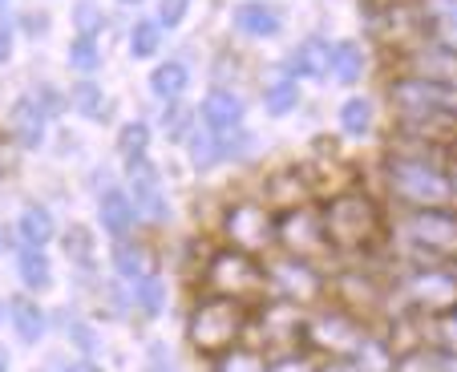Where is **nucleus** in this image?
<instances>
[{
  "instance_id": "f257e3e1",
  "label": "nucleus",
  "mask_w": 457,
  "mask_h": 372,
  "mask_svg": "<svg viewBox=\"0 0 457 372\" xmlns=\"http://www.w3.org/2000/svg\"><path fill=\"white\" fill-rule=\"evenodd\" d=\"M385 182H388V194L397 203H405L409 211L449 207L453 203L449 170H441L437 158L421 154V150H393L385 158Z\"/></svg>"
},
{
  "instance_id": "f03ea898",
  "label": "nucleus",
  "mask_w": 457,
  "mask_h": 372,
  "mask_svg": "<svg viewBox=\"0 0 457 372\" xmlns=\"http://www.w3.org/2000/svg\"><path fill=\"white\" fill-rule=\"evenodd\" d=\"M324 215V235H328V247L337 255H361L372 252L385 235V215L380 207L369 199L364 191H340L328 199V207L320 211Z\"/></svg>"
},
{
  "instance_id": "7ed1b4c3",
  "label": "nucleus",
  "mask_w": 457,
  "mask_h": 372,
  "mask_svg": "<svg viewBox=\"0 0 457 372\" xmlns=\"http://www.w3.org/2000/svg\"><path fill=\"white\" fill-rule=\"evenodd\" d=\"M401 255L409 263H457V211L453 207H417L405 211L393 227Z\"/></svg>"
},
{
  "instance_id": "20e7f679",
  "label": "nucleus",
  "mask_w": 457,
  "mask_h": 372,
  "mask_svg": "<svg viewBox=\"0 0 457 372\" xmlns=\"http://www.w3.org/2000/svg\"><path fill=\"white\" fill-rule=\"evenodd\" d=\"M247 324H251L247 303L203 292L199 300H195V308H190V316H187V340H190L195 352H203V356L215 360V356H223V352H231V348L243 344Z\"/></svg>"
},
{
  "instance_id": "39448f33",
  "label": "nucleus",
  "mask_w": 457,
  "mask_h": 372,
  "mask_svg": "<svg viewBox=\"0 0 457 372\" xmlns=\"http://www.w3.org/2000/svg\"><path fill=\"white\" fill-rule=\"evenodd\" d=\"M203 287L211 295H227V300L251 303L268 292V263H259L255 255L235 252V247H219L211 252L207 268H203Z\"/></svg>"
},
{
  "instance_id": "423d86ee",
  "label": "nucleus",
  "mask_w": 457,
  "mask_h": 372,
  "mask_svg": "<svg viewBox=\"0 0 457 372\" xmlns=\"http://www.w3.org/2000/svg\"><path fill=\"white\" fill-rule=\"evenodd\" d=\"M397 292L405 312L417 316L457 312V268H449V263H409Z\"/></svg>"
},
{
  "instance_id": "0eeeda50",
  "label": "nucleus",
  "mask_w": 457,
  "mask_h": 372,
  "mask_svg": "<svg viewBox=\"0 0 457 372\" xmlns=\"http://www.w3.org/2000/svg\"><path fill=\"white\" fill-rule=\"evenodd\" d=\"M369 340V328H364L361 316L345 312L340 303L332 308H320V312H308V336H303V348L308 352H320L328 360H353L356 348Z\"/></svg>"
},
{
  "instance_id": "6e6552de",
  "label": "nucleus",
  "mask_w": 457,
  "mask_h": 372,
  "mask_svg": "<svg viewBox=\"0 0 457 372\" xmlns=\"http://www.w3.org/2000/svg\"><path fill=\"white\" fill-rule=\"evenodd\" d=\"M276 211L268 207V203H231V207L223 211V239L227 247H235V252H247V255H263L276 247Z\"/></svg>"
},
{
  "instance_id": "1a4fd4ad",
  "label": "nucleus",
  "mask_w": 457,
  "mask_h": 372,
  "mask_svg": "<svg viewBox=\"0 0 457 372\" xmlns=\"http://www.w3.org/2000/svg\"><path fill=\"white\" fill-rule=\"evenodd\" d=\"M251 324L259 328V340L251 348H259L268 360L300 352L303 336H308V312L292 300H276V303H268V308H259V316Z\"/></svg>"
},
{
  "instance_id": "9d476101",
  "label": "nucleus",
  "mask_w": 457,
  "mask_h": 372,
  "mask_svg": "<svg viewBox=\"0 0 457 372\" xmlns=\"http://www.w3.org/2000/svg\"><path fill=\"white\" fill-rule=\"evenodd\" d=\"M276 247H284V255L316 263V255H328V235H324V215L316 207H295L287 215H279L276 223Z\"/></svg>"
},
{
  "instance_id": "9b49d317",
  "label": "nucleus",
  "mask_w": 457,
  "mask_h": 372,
  "mask_svg": "<svg viewBox=\"0 0 457 372\" xmlns=\"http://www.w3.org/2000/svg\"><path fill=\"white\" fill-rule=\"evenodd\" d=\"M268 284L279 292V300H292V303H300V308L316 303L320 295L328 292V284H324L316 263L295 260V255H276V260L268 263Z\"/></svg>"
},
{
  "instance_id": "f8f14e48",
  "label": "nucleus",
  "mask_w": 457,
  "mask_h": 372,
  "mask_svg": "<svg viewBox=\"0 0 457 372\" xmlns=\"http://www.w3.org/2000/svg\"><path fill=\"white\" fill-rule=\"evenodd\" d=\"M126 178H129V199H134L138 219H146V223H154V227L170 223V203H166L162 178H158V166L150 162L146 154L126 158Z\"/></svg>"
},
{
  "instance_id": "ddd939ff",
  "label": "nucleus",
  "mask_w": 457,
  "mask_h": 372,
  "mask_svg": "<svg viewBox=\"0 0 457 372\" xmlns=\"http://www.w3.org/2000/svg\"><path fill=\"white\" fill-rule=\"evenodd\" d=\"M388 105L397 110V118H425V113L437 110H457V94L401 73V78L388 81Z\"/></svg>"
},
{
  "instance_id": "4468645a",
  "label": "nucleus",
  "mask_w": 457,
  "mask_h": 372,
  "mask_svg": "<svg viewBox=\"0 0 457 372\" xmlns=\"http://www.w3.org/2000/svg\"><path fill=\"white\" fill-rule=\"evenodd\" d=\"M401 73L457 94V53L445 49V45L425 41V45H417L413 53H401Z\"/></svg>"
},
{
  "instance_id": "2eb2a0df",
  "label": "nucleus",
  "mask_w": 457,
  "mask_h": 372,
  "mask_svg": "<svg viewBox=\"0 0 457 372\" xmlns=\"http://www.w3.org/2000/svg\"><path fill=\"white\" fill-rule=\"evenodd\" d=\"M332 292H337V303L345 308V312L353 316H372L385 308L388 300V284L385 279H377L372 271H340L337 284H332Z\"/></svg>"
},
{
  "instance_id": "dca6fc26",
  "label": "nucleus",
  "mask_w": 457,
  "mask_h": 372,
  "mask_svg": "<svg viewBox=\"0 0 457 372\" xmlns=\"http://www.w3.org/2000/svg\"><path fill=\"white\" fill-rule=\"evenodd\" d=\"M332 49L328 37H303L292 53L284 57V78L292 81H320L332 73Z\"/></svg>"
},
{
  "instance_id": "f3484780",
  "label": "nucleus",
  "mask_w": 457,
  "mask_h": 372,
  "mask_svg": "<svg viewBox=\"0 0 457 372\" xmlns=\"http://www.w3.org/2000/svg\"><path fill=\"white\" fill-rule=\"evenodd\" d=\"M199 113H203V126H207L215 138H227V134L243 130V113H247V105H243V97L231 94L227 86H215V89H207Z\"/></svg>"
},
{
  "instance_id": "a211bd4d",
  "label": "nucleus",
  "mask_w": 457,
  "mask_h": 372,
  "mask_svg": "<svg viewBox=\"0 0 457 372\" xmlns=\"http://www.w3.org/2000/svg\"><path fill=\"white\" fill-rule=\"evenodd\" d=\"M45 130H49V113L37 97H17L9 110V134L21 150H41Z\"/></svg>"
},
{
  "instance_id": "6ab92c4d",
  "label": "nucleus",
  "mask_w": 457,
  "mask_h": 372,
  "mask_svg": "<svg viewBox=\"0 0 457 372\" xmlns=\"http://www.w3.org/2000/svg\"><path fill=\"white\" fill-rule=\"evenodd\" d=\"M231 21L239 33L255 37V41H276L284 33V12L276 4H268V0H239L231 9Z\"/></svg>"
},
{
  "instance_id": "aec40b11",
  "label": "nucleus",
  "mask_w": 457,
  "mask_h": 372,
  "mask_svg": "<svg viewBox=\"0 0 457 372\" xmlns=\"http://www.w3.org/2000/svg\"><path fill=\"white\" fill-rule=\"evenodd\" d=\"M312 199V182L303 170H279L268 178V191H263V203H268L271 211H279V215H287V211L295 207H308Z\"/></svg>"
},
{
  "instance_id": "412c9836",
  "label": "nucleus",
  "mask_w": 457,
  "mask_h": 372,
  "mask_svg": "<svg viewBox=\"0 0 457 372\" xmlns=\"http://www.w3.org/2000/svg\"><path fill=\"white\" fill-rule=\"evenodd\" d=\"M97 215H102V227L113 235V239H129V231L138 227V211H134V199L121 186H105L97 194Z\"/></svg>"
},
{
  "instance_id": "4be33fe9",
  "label": "nucleus",
  "mask_w": 457,
  "mask_h": 372,
  "mask_svg": "<svg viewBox=\"0 0 457 372\" xmlns=\"http://www.w3.org/2000/svg\"><path fill=\"white\" fill-rule=\"evenodd\" d=\"M9 324L12 332H17L21 344L37 348L45 340V332H49V316H45V308L33 300V295H12L9 300Z\"/></svg>"
},
{
  "instance_id": "5701e85b",
  "label": "nucleus",
  "mask_w": 457,
  "mask_h": 372,
  "mask_svg": "<svg viewBox=\"0 0 457 372\" xmlns=\"http://www.w3.org/2000/svg\"><path fill=\"white\" fill-rule=\"evenodd\" d=\"M17 235L25 247H49L53 235H57V223H53L49 207H41V203H25L17 215Z\"/></svg>"
},
{
  "instance_id": "b1692460",
  "label": "nucleus",
  "mask_w": 457,
  "mask_h": 372,
  "mask_svg": "<svg viewBox=\"0 0 457 372\" xmlns=\"http://www.w3.org/2000/svg\"><path fill=\"white\" fill-rule=\"evenodd\" d=\"M17 276L25 284V292H49L53 287V263L45 255V247H21L17 252Z\"/></svg>"
},
{
  "instance_id": "393cba45",
  "label": "nucleus",
  "mask_w": 457,
  "mask_h": 372,
  "mask_svg": "<svg viewBox=\"0 0 457 372\" xmlns=\"http://www.w3.org/2000/svg\"><path fill=\"white\" fill-rule=\"evenodd\" d=\"M190 86V70L182 65V61H162V65H154V73H150V94L158 97V102H179L182 94H187Z\"/></svg>"
},
{
  "instance_id": "a878e982",
  "label": "nucleus",
  "mask_w": 457,
  "mask_h": 372,
  "mask_svg": "<svg viewBox=\"0 0 457 372\" xmlns=\"http://www.w3.org/2000/svg\"><path fill=\"white\" fill-rule=\"evenodd\" d=\"M110 260H113V271H118L126 284H138L142 276H150V255H146V247H142V243H134V239H118V243H113Z\"/></svg>"
},
{
  "instance_id": "bb28decb",
  "label": "nucleus",
  "mask_w": 457,
  "mask_h": 372,
  "mask_svg": "<svg viewBox=\"0 0 457 372\" xmlns=\"http://www.w3.org/2000/svg\"><path fill=\"white\" fill-rule=\"evenodd\" d=\"M393 372H457V352L425 344V348H413V352H401Z\"/></svg>"
},
{
  "instance_id": "cd10ccee",
  "label": "nucleus",
  "mask_w": 457,
  "mask_h": 372,
  "mask_svg": "<svg viewBox=\"0 0 457 372\" xmlns=\"http://www.w3.org/2000/svg\"><path fill=\"white\" fill-rule=\"evenodd\" d=\"M105 89L97 86L94 78H81L78 86L70 89V110L78 113V118H86V121H102L105 118Z\"/></svg>"
},
{
  "instance_id": "c85d7f7f",
  "label": "nucleus",
  "mask_w": 457,
  "mask_h": 372,
  "mask_svg": "<svg viewBox=\"0 0 457 372\" xmlns=\"http://www.w3.org/2000/svg\"><path fill=\"white\" fill-rule=\"evenodd\" d=\"M332 78H337L340 86H356V81L364 78L361 41H337V49H332Z\"/></svg>"
},
{
  "instance_id": "c756f323",
  "label": "nucleus",
  "mask_w": 457,
  "mask_h": 372,
  "mask_svg": "<svg viewBox=\"0 0 457 372\" xmlns=\"http://www.w3.org/2000/svg\"><path fill=\"white\" fill-rule=\"evenodd\" d=\"M129 287H134V303H138L150 320H158V316L166 312V300H170V292H166V279L158 276V271L142 276L138 284H129Z\"/></svg>"
},
{
  "instance_id": "7c9ffc66",
  "label": "nucleus",
  "mask_w": 457,
  "mask_h": 372,
  "mask_svg": "<svg viewBox=\"0 0 457 372\" xmlns=\"http://www.w3.org/2000/svg\"><path fill=\"white\" fill-rule=\"evenodd\" d=\"M340 118V130L348 134V138H364V134H372V102L364 94H353L345 105L337 110Z\"/></svg>"
},
{
  "instance_id": "2f4dec72",
  "label": "nucleus",
  "mask_w": 457,
  "mask_h": 372,
  "mask_svg": "<svg viewBox=\"0 0 457 372\" xmlns=\"http://www.w3.org/2000/svg\"><path fill=\"white\" fill-rule=\"evenodd\" d=\"M102 61H105V53H102V41H97V37H73V41H70L65 65H70L73 73L89 78V73L102 70Z\"/></svg>"
},
{
  "instance_id": "473e14b6",
  "label": "nucleus",
  "mask_w": 457,
  "mask_h": 372,
  "mask_svg": "<svg viewBox=\"0 0 457 372\" xmlns=\"http://www.w3.org/2000/svg\"><path fill=\"white\" fill-rule=\"evenodd\" d=\"M187 158L195 170H211V166L223 162V154H219V138L207 130V126H195V130L187 134Z\"/></svg>"
},
{
  "instance_id": "72a5a7b5",
  "label": "nucleus",
  "mask_w": 457,
  "mask_h": 372,
  "mask_svg": "<svg viewBox=\"0 0 457 372\" xmlns=\"http://www.w3.org/2000/svg\"><path fill=\"white\" fill-rule=\"evenodd\" d=\"M158 49H162V25H158V17L134 21V29H129V57L150 61Z\"/></svg>"
},
{
  "instance_id": "f704fd0d",
  "label": "nucleus",
  "mask_w": 457,
  "mask_h": 372,
  "mask_svg": "<svg viewBox=\"0 0 457 372\" xmlns=\"http://www.w3.org/2000/svg\"><path fill=\"white\" fill-rule=\"evenodd\" d=\"M295 105H300V81L279 78L263 89V110H268V118H287V113H295Z\"/></svg>"
},
{
  "instance_id": "c9c22d12",
  "label": "nucleus",
  "mask_w": 457,
  "mask_h": 372,
  "mask_svg": "<svg viewBox=\"0 0 457 372\" xmlns=\"http://www.w3.org/2000/svg\"><path fill=\"white\" fill-rule=\"evenodd\" d=\"M353 364L361 372H393V368H397V356H393V344H388V340L369 336L361 348H356Z\"/></svg>"
},
{
  "instance_id": "e433bc0d",
  "label": "nucleus",
  "mask_w": 457,
  "mask_h": 372,
  "mask_svg": "<svg viewBox=\"0 0 457 372\" xmlns=\"http://www.w3.org/2000/svg\"><path fill=\"white\" fill-rule=\"evenodd\" d=\"M61 243H65V260L78 263V268H94L97 263V252H94V231L81 223H70V231L61 235Z\"/></svg>"
},
{
  "instance_id": "4c0bfd02",
  "label": "nucleus",
  "mask_w": 457,
  "mask_h": 372,
  "mask_svg": "<svg viewBox=\"0 0 457 372\" xmlns=\"http://www.w3.org/2000/svg\"><path fill=\"white\" fill-rule=\"evenodd\" d=\"M211 372H268V356L251 344H239V348H231V352L215 356Z\"/></svg>"
},
{
  "instance_id": "58836bf2",
  "label": "nucleus",
  "mask_w": 457,
  "mask_h": 372,
  "mask_svg": "<svg viewBox=\"0 0 457 372\" xmlns=\"http://www.w3.org/2000/svg\"><path fill=\"white\" fill-rule=\"evenodd\" d=\"M425 344L445 348V352H457V312L425 316Z\"/></svg>"
},
{
  "instance_id": "ea45409f",
  "label": "nucleus",
  "mask_w": 457,
  "mask_h": 372,
  "mask_svg": "<svg viewBox=\"0 0 457 372\" xmlns=\"http://www.w3.org/2000/svg\"><path fill=\"white\" fill-rule=\"evenodd\" d=\"M118 150L126 158H138V154H146L150 150V126L142 118H134V121H126L118 130Z\"/></svg>"
},
{
  "instance_id": "a19ab883",
  "label": "nucleus",
  "mask_w": 457,
  "mask_h": 372,
  "mask_svg": "<svg viewBox=\"0 0 457 372\" xmlns=\"http://www.w3.org/2000/svg\"><path fill=\"white\" fill-rule=\"evenodd\" d=\"M61 328H65L70 344H73V348H81L86 356H94L97 348H102V336H97V328H94L89 320H81V316H65V324H61Z\"/></svg>"
},
{
  "instance_id": "79ce46f5",
  "label": "nucleus",
  "mask_w": 457,
  "mask_h": 372,
  "mask_svg": "<svg viewBox=\"0 0 457 372\" xmlns=\"http://www.w3.org/2000/svg\"><path fill=\"white\" fill-rule=\"evenodd\" d=\"M73 25H78V37H97L105 29V12L97 0H78L73 4Z\"/></svg>"
},
{
  "instance_id": "37998d69",
  "label": "nucleus",
  "mask_w": 457,
  "mask_h": 372,
  "mask_svg": "<svg viewBox=\"0 0 457 372\" xmlns=\"http://www.w3.org/2000/svg\"><path fill=\"white\" fill-rule=\"evenodd\" d=\"M320 364L312 360L308 348H300V352H287V356H276V360H268V372H316Z\"/></svg>"
},
{
  "instance_id": "c03bdc74",
  "label": "nucleus",
  "mask_w": 457,
  "mask_h": 372,
  "mask_svg": "<svg viewBox=\"0 0 457 372\" xmlns=\"http://www.w3.org/2000/svg\"><path fill=\"white\" fill-rule=\"evenodd\" d=\"M190 12V0H158V25L162 29H179Z\"/></svg>"
},
{
  "instance_id": "a18cd8bd",
  "label": "nucleus",
  "mask_w": 457,
  "mask_h": 372,
  "mask_svg": "<svg viewBox=\"0 0 457 372\" xmlns=\"http://www.w3.org/2000/svg\"><path fill=\"white\" fill-rule=\"evenodd\" d=\"M21 29H25L29 37H45L49 33V17H45V12H25V17H21Z\"/></svg>"
},
{
  "instance_id": "49530a36",
  "label": "nucleus",
  "mask_w": 457,
  "mask_h": 372,
  "mask_svg": "<svg viewBox=\"0 0 457 372\" xmlns=\"http://www.w3.org/2000/svg\"><path fill=\"white\" fill-rule=\"evenodd\" d=\"M187 121H190V118H187V110H182L179 102H170V118L162 121V126H166V134H174V138H179V134L187 130Z\"/></svg>"
},
{
  "instance_id": "de8ad7c7",
  "label": "nucleus",
  "mask_w": 457,
  "mask_h": 372,
  "mask_svg": "<svg viewBox=\"0 0 457 372\" xmlns=\"http://www.w3.org/2000/svg\"><path fill=\"white\" fill-rule=\"evenodd\" d=\"M9 61H12V25L0 21V65H9Z\"/></svg>"
},
{
  "instance_id": "09e8293b",
  "label": "nucleus",
  "mask_w": 457,
  "mask_h": 372,
  "mask_svg": "<svg viewBox=\"0 0 457 372\" xmlns=\"http://www.w3.org/2000/svg\"><path fill=\"white\" fill-rule=\"evenodd\" d=\"M316 372H361V368H356L353 360H324Z\"/></svg>"
},
{
  "instance_id": "8fccbe9b",
  "label": "nucleus",
  "mask_w": 457,
  "mask_h": 372,
  "mask_svg": "<svg viewBox=\"0 0 457 372\" xmlns=\"http://www.w3.org/2000/svg\"><path fill=\"white\" fill-rule=\"evenodd\" d=\"M65 372H102V364H94V360H89V356H86V360H73Z\"/></svg>"
},
{
  "instance_id": "3c124183",
  "label": "nucleus",
  "mask_w": 457,
  "mask_h": 372,
  "mask_svg": "<svg viewBox=\"0 0 457 372\" xmlns=\"http://www.w3.org/2000/svg\"><path fill=\"white\" fill-rule=\"evenodd\" d=\"M150 372H174L170 360H162V352H158V348H154V368H150Z\"/></svg>"
},
{
  "instance_id": "603ef678",
  "label": "nucleus",
  "mask_w": 457,
  "mask_h": 372,
  "mask_svg": "<svg viewBox=\"0 0 457 372\" xmlns=\"http://www.w3.org/2000/svg\"><path fill=\"white\" fill-rule=\"evenodd\" d=\"M445 170H449V182H453V199H457V154H453V162H449Z\"/></svg>"
},
{
  "instance_id": "864d4df0",
  "label": "nucleus",
  "mask_w": 457,
  "mask_h": 372,
  "mask_svg": "<svg viewBox=\"0 0 457 372\" xmlns=\"http://www.w3.org/2000/svg\"><path fill=\"white\" fill-rule=\"evenodd\" d=\"M9 364H12V356H9V348L0 344V372H9Z\"/></svg>"
},
{
  "instance_id": "5fc2aeb1",
  "label": "nucleus",
  "mask_w": 457,
  "mask_h": 372,
  "mask_svg": "<svg viewBox=\"0 0 457 372\" xmlns=\"http://www.w3.org/2000/svg\"><path fill=\"white\" fill-rule=\"evenodd\" d=\"M4 316H9V300H0V324H4Z\"/></svg>"
},
{
  "instance_id": "6e6d98bb",
  "label": "nucleus",
  "mask_w": 457,
  "mask_h": 372,
  "mask_svg": "<svg viewBox=\"0 0 457 372\" xmlns=\"http://www.w3.org/2000/svg\"><path fill=\"white\" fill-rule=\"evenodd\" d=\"M118 4H142V0H118Z\"/></svg>"
},
{
  "instance_id": "4d7b16f0",
  "label": "nucleus",
  "mask_w": 457,
  "mask_h": 372,
  "mask_svg": "<svg viewBox=\"0 0 457 372\" xmlns=\"http://www.w3.org/2000/svg\"><path fill=\"white\" fill-rule=\"evenodd\" d=\"M0 252H4V231H0Z\"/></svg>"
},
{
  "instance_id": "13d9d810",
  "label": "nucleus",
  "mask_w": 457,
  "mask_h": 372,
  "mask_svg": "<svg viewBox=\"0 0 457 372\" xmlns=\"http://www.w3.org/2000/svg\"><path fill=\"white\" fill-rule=\"evenodd\" d=\"M0 4H9V0H0Z\"/></svg>"
},
{
  "instance_id": "bf43d9fd",
  "label": "nucleus",
  "mask_w": 457,
  "mask_h": 372,
  "mask_svg": "<svg viewBox=\"0 0 457 372\" xmlns=\"http://www.w3.org/2000/svg\"><path fill=\"white\" fill-rule=\"evenodd\" d=\"M453 154H457V146H453Z\"/></svg>"
},
{
  "instance_id": "052dcab7",
  "label": "nucleus",
  "mask_w": 457,
  "mask_h": 372,
  "mask_svg": "<svg viewBox=\"0 0 457 372\" xmlns=\"http://www.w3.org/2000/svg\"><path fill=\"white\" fill-rule=\"evenodd\" d=\"M453 268H457V263H453Z\"/></svg>"
}]
</instances>
